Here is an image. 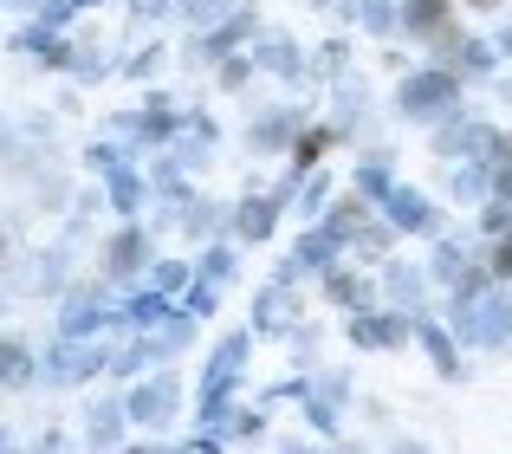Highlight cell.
Segmentation results:
<instances>
[{"label": "cell", "mask_w": 512, "mask_h": 454, "mask_svg": "<svg viewBox=\"0 0 512 454\" xmlns=\"http://www.w3.org/2000/svg\"><path fill=\"white\" fill-rule=\"evenodd\" d=\"M441 104H448V78H415V85H402V111L428 117V111H441Z\"/></svg>", "instance_id": "6da1fadb"}, {"label": "cell", "mask_w": 512, "mask_h": 454, "mask_svg": "<svg viewBox=\"0 0 512 454\" xmlns=\"http://www.w3.org/2000/svg\"><path fill=\"white\" fill-rule=\"evenodd\" d=\"M182 7H188V13H195V20H208V13H221V7H227V0H182Z\"/></svg>", "instance_id": "7a4b0ae2"}]
</instances>
